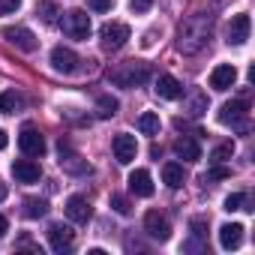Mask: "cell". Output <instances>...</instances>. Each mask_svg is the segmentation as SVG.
<instances>
[{
    "instance_id": "1",
    "label": "cell",
    "mask_w": 255,
    "mask_h": 255,
    "mask_svg": "<svg viewBox=\"0 0 255 255\" xmlns=\"http://www.w3.org/2000/svg\"><path fill=\"white\" fill-rule=\"evenodd\" d=\"M210 33H213V15L207 12H195L189 15L186 21H180L177 27V51L180 54H198L207 42H210Z\"/></svg>"
},
{
    "instance_id": "2",
    "label": "cell",
    "mask_w": 255,
    "mask_h": 255,
    "mask_svg": "<svg viewBox=\"0 0 255 255\" xmlns=\"http://www.w3.org/2000/svg\"><path fill=\"white\" fill-rule=\"evenodd\" d=\"M108 78L117 84V87H135V84H144L150 78V66L141 63V60H126L114 69H108Z\"/></svg>"
},
{
    "instance_id": "3",
    "label": "cell",
    "mask_w": 255,
    "mask_h": 255,
    "mask_svg": "<svg viewBox=\"0 0 255 255\" xmlns=\"http://www.w3.org/2000/svg\"><path fill=\"white\" fill-rule=\"evenodd\" d=\"M246 114H249V105L243 99H231L219 108V123L222 126H237V129H243L246 126Z\"/></svg>"
},
{
    "instance_id": "4",
    "label": "cell",
    "mask_w": 255,
    "mask_h": 255,
    "mask_svg": "<svg viewBox=\"0 0 255 255\" xmlns=\"http://www.w3.org/2000/svg\"><path fill=\"white\" fill-rule=\"evenodd\" d=\"M99 36H102V45H105L108 51H117V48L126 45V39H129V27H126L123 21H108V24L99 30Z\"/></svg>"
},
{
    "instance_id": "5",
    "label": "cell",
    "mask_w": 255,
    "mask_h": 255,
    "mask_svg": "<svg viewBox=\"0 0 255 255\" xmlns=\"http://www.w3.org/2000/svg\"><path fill=\"white\" fill-rule=\"evenodd\" d=\"M63 30H66L72 39H87V36H90V15H87L84 9H72V12H66V18H63Z\"/></svg>"
},
{
    "instance_id": "6",
    "label": "cell",
    "mask_w": 255,
    "mask_h": 255,
    "mask_svg": "<svg viewBox=\"0 0 255 255\" xmlns=\"http://www.w3.org/2000/svg\"><path fill=\"white\" fill-rule=\"evenodd\" d=\"M111 150H114V159H117L120 165H129V162L135 159V153H138L135 135H129V132H120V135H114V141H111Z\"/></svg>"
},
{
    "instance_id": "7",
    "label": "cell",
    "mask_w": 255,
    "mask_h": 255,
    "mask_svg": "<svg viewBox=\"0 0 255 255\" xmlns=\"http://www.w3.org/2000/svg\"><path fill=\"white\" fill-rule=\"evenodd\" d=\"M18 147L24 156H42L45 153V138L39 129H33V126H24L21 135H18Z\"/></svg>"
},
{
    "instance_id": "8",
    "label": "cell",
    "mask_w": 255,
    "mask_h": 255,
    "mask_svg": "<svg viewBox=\"0 0 255 255\" xmlns=\"http://www.w3.org/2000/svg\"><path fill=\"white\" fill-rule=\"evenodd\" d=\"M144 231L153 237V240H168L171 237V225H168V219L159 213V210H147L144 213Z\"/></svg>"
},
{
    "instance_id": "9",
    "label": "cell",
    "mask_w": 255,
    "mask_h": 255,
    "mask_svg": "<svg viewBox=\"0 0 255 255\" xmlns=\"http://www.w3.org/2000/svg\"><path fill=\"white\" fill-rule=\"evenodd\" d=\"M66 216L72 222H78V225H87L90 216H93V207H90V201L84 195H69L66 198Z\"/></svg>"
},
{
    "instance_id": "10",
    "label": "cell",
    "mask_w": 255,
    "mask_h": 255,
    "mask_svg": "<svg viewBox=\"0 0 255 255\" xmlns=\"http://www.w3.org/2000/svg\"><path fill=\"white\" fill-rule=\"evenodd\" d=\"M72 240H75V231H72L69 225L54 222V225L48 228V243H51L54 252H66V249H72Z\"/></svg>"
},
{
    "instance_id": "11",
    "label": "cell",
    "mask_w": 255,
    "mask_h": 255,
    "mask_svg": "<svg viewBox=\"0 0 255 255\" xmlns=\"http://www.w3.org/2000/svg\"><path fill=\"white\" fill-rule=\"evenodd\" d=\"M3 39H6L9 45L21 48V51H36V36H33V30H27V27H6V30H3Z\"/></svg>"
},
{
    "instance_id": "12",
    "label": "cell",
    "mask_w": 255,
    "mask_h": 255,
    "mask_svg": "<svg viewBox=\"0 0 255 255\" xmlns=\"http://www.w3.org/2000/svg\"><path fill=\"white\" fill-rule=\"evenodd\" d=\"M60 168L69 171V174H90V171H93V168L87 165V159L69 153V144H66L63 138H60Z\"/></svg>"
},
{
    "instance_id": "13",
    "label": "cell",
    "mask_w": 255,
    "mask_h": 255,
    "mask_svg": "<svg viewBox=\"0 0 255 255\" xmlns=\"http://www.w3.org/2000/svg\"><path fill=\"white\" fill-rule=\"evenodd\" d=\"M129 192L138 195V198H150L153 195V177H150L147 168H135L129 174Z\"/></svg>"
},
{
    "instance_id": "14",
    "label": "cell",
    "mask_w": 255,
    "mask_h": 255,
    "mask_svg": "<svg viewBox=\"0 0 255 255\" xmlns=\"http://www.w3.org/2000/svg\"><path fill=\"white\" fill-rule=\"evenodd\" d=\"M249 30H252L249 15H246V12H243V15H234L231 24H228V45H243V42L249 39Z\"/></svg>"
},
{
    "instance_id": "15",
    "label": "cell",
    "mask_w": 255,
    "mask_h": 255,
    "mask_svg": "<svg viewBox=\"0 0 255 255\" xmlns=\"http://www.w3.org/2000/svg\"><path fill=\"white\" fill-rule=\"evenodd\" d=\"M51 66H54L57 72L69 75V72H75V69H78V54H75V51H69V48H63V45H57V48L51 51Z\"/></svg>"
},
{
    "instance_id": "16",
    "label": "cell",
    "mask_w": 255,
    "mask_h": 255,
    "mask_svg": "<svg viewBox=\"0 0 255 255\" xmlns=\"http://www.w3.org/2000/svg\"><path fill=\"white\" fill-rule=\"evenodd\" d=\"M234 81H237V69L231 66V63H219L213 72H210V87L213 90H228V87H234Z\"/></svg>"
},
{
    "instance_id": "17",
    "label": "cell",
    "mask_w": 255,
    "mask_h": 255,
    "mask_svg": "<svg viewBox=\"0 0 255 255\" xmlns=\"http://www.w3.org/2000/svg\"><path fill=\"white\" fill-rule=\"evenodd\" d=\"M12 174L18 183H36L42 177V168L33 162V159H15L12 162Z\"/></svg>"
},
{
    "instance_id": "18",
    "label": "cell",
    "mask_w": 255,
    "mask_h": 255,
    "mask_svg": "<svg viewBox=\"0 0 255 255\" xmlns=\"http://www.w3.org/2000/svg\"><path fill=\"white\" fill-rule=\"evenodd\" d=\"M243 225L240 222H225L222 228H219V246L222 249H237L240 243H243Z\"/></svg>"
},
{
    "instance_id": "19",
    "label": "cell",
    "mask_w": 255,
    "mask_h": 255,
    "mask_svg": "<svg viewBox=\"0 0 255 255\" xmlns=\"http://www.w3.org/2000/svg\"><path fill=\"white\" fill-rule=\"evenodd\" d=\"M174 153H177L180 159H186V162H198V159H201V147H198V141H195L192 135L177 138V141H174Z\"/></svg>"
},
{
    "instance_id": "20",
    "label": "cell",
    "mask_w": 255,
    "mask_h": 255,
    "mask_svg": "<svg viewBox=\"0 0 255 255\" xmlns=\"http://www.w3.org/2000/svg\"><path fill=\"white\" fill-rule=\"evenodd\" d=\"M156 93L162 99H177V96H183V84L174 75H159L156 78Z\"/></svg>"
},
{
    "instance_id": "21",
    "label": "cell",
    "mask_w": 255,
    "mask_h": 255,
    "mask_svg": "<svg viewBox=\"0 0 255 255\" xmlns=\"http://www.w3.org/2000/svg\"><path fill=\"white\" fill-rule=\"evenodd\" d=\"M162 180H165V186L180 189V186H183V180H186L183 165H180V162H165V165H162Z\"/></svg>"
},
{
    "instance_id": "22",
    "label": "cell",
    "mask_w": 255,
    "mask_h": 255,
    "mask_svg": "<svg viewBox=\"0 0 255 255\" xmlns=\"http://www.w3.org/2000/svg\"><path fill=\"white\" fill-rule=\"evenodd\" d=\"M21 105H24V96L21 93H15V90L0 93V114H15Z\"/></svg>"
},
{
    "instance_id": "23",
    "label": "cell",
    "mask_w": 255,
    "mask_h": 255,
    "mask_svg": "<svg viewBox=\"0 0 255 255\" xmlns=\"http://www.w3.org/2000/svg\"><path fill=\"white\" fill-rule=\"evenodd\" d=\"M48 213V201L45 198H24V216L27 219H42Z\"/></svg>"
},
{
    "instance_id": "24",
    "label": "cell",
    "mask_w": 255,
    "mask_h": 255,
    "mask_svg": "<svg viewBox=\"0 0 255 255\" xmlns=\"http://www.w3.org/2000/svg\"><path fill=\"white\" fill-rule=\"evenodd\" d=\"M159 114H153V111H144L141 117H138V129L144 132V135H159Z\"/></svg>"
},
{
    "instance_id": "25",
    "label": "cell",
    "mask_w": 255,
    "mask_h": 255,
    "mask_svg": "<svg viewBox=\"0 0 255 255\" xmlns=\"http://www.w3.org/2000/svg\"><path fill=\"white\" fill-rule=\"evenodd\" d=\"M186 111H189L192 117H201V114L207 111V96H204L201 90H192V93H189V105H186Z\"/></svg>"
},
{
    "instance_id": "26",
    "label": "cell",
    "mask_w": 255,
    "mask_h": 255,
    "mask_svg": "<svg viewBox=\"0 0 255 255\" xmlns=\"http://www.w3.org/2000/svg\"><path fill=\"white\" fill-rule=\"evenodd\" d=\"M36 15H39L45 24H57V15H60V9H57L54 3H48V0H39V3H36Z\"/></svg>"
},
{
    "instance_id": "27",
    "label": "cell",
    "mask_w": 255,
    "mask_h": 255,
    "mask_svg": "<svg viewBox=\"0 0 255 255\" xmlns=\"http://www.w3.org/2000/svg\"><path fill=\"white\" fill-rule=\"evenodd\" d=\"M96 111H99V117H114L117 114V99L114 96H99L96 99Z\"/></svg>"
},
{
    "instance_id": "28",
    "label": "cell",
    "mask_w": 255,
    "mask_h": 255,
    "mask_svg": "<svg viewBox=\"0 0 255 255\" xmlns=\"http://www.w3.org/2000/svg\"><path fill=\"white\" fill-rule=\"evenodd\" d=\"M243 204H246V195H243V192H231V195L225 198V204H222V210H228V213H234V210H243Z\"/></svg>"
},
{
    "instance_id": "29",
    "label": "cell",
    "mask_w": 255,
    "mask_h": 255,
    "mask_svg": "<svg viewBox=\"0 0 255 255\" xmlns=\"http://www.w3.org/2000/svg\"><path fill=\"white\" fill-rule=\"evenodd\" d=\"M231 156H234V144H231V141L219 144V147L210 153V159H213V162H225V159H231Z\"/></svg>"
},
{
    "instance_id": "30",
    "label": "cell",
    "mask_w": 255,
    "mask_h": 255,
    "mask_svg": "<svg viewBox=\"0 0 255 255\" xmlns=\"http://www.w3.org/2000/svg\"><path fill=\"white\" fill-rule=\"evenodd\" d=\"M111 207H114L120 216H129V201H126L123 195H111Z\"/></svg>"
},
{
    "instance_id": "31",
    "label": "cell",
    "mask_w": 255,
    "mask_h": 255,
    "mask_svg": "<svg viewBox=\"0 0 255 255\" xmlns=\"http://www.w3.org/2000/svg\"><path fill=\"white\" fill-rule=\"evenodd\" d=\"M189 228H192V237H198V240L207 237V222H204V219H192Z\"/></svg>"
},
{
    "instance_id": "32",
    "label": "cell",
    "mask_w": 255,
    "mask_h": 255,
    "mask_svg": "<svg viewBox=\"0 0 255 255\" xmlns=\"http://www.w3.org/2000/svg\"><path fill=\"white\" fill-rule=\"evenodd\" d=\"M18 6H21V0H0V15H12L18 12Z\"/></svg>"
},
{
    "instance_id": "33",
    "label": "cell",
    "mask_w": 255,
    "mask_h": 255,
    "mask_svg": "<svg viewBox=\"0 0 255 255\" xmlns=\"http://www.w3.org/2000/svg\"><path fill=\"white\" fill-rule=\"evenodd\" d=\"M90 3V9H96V12H108L111 6H114V0H87Z\"/></svg>"
},
{
    "instance_id": "34",
    "label": "cell",
    "mask_w": 255,
    "mask_h": 255,
    "mask_svg": "<svg viewBox=\"0 0 255 255\" xmlns=\"http://www.w3.org/2000/svg\"><path fill=\"white\" fill-rule=\"evenodd\" d=\"M228 174H231L228 168H213V171L204 174V180H222V177H228Z\"/></svg>"
},
{
    "instance_id": "35",
    "label": "cell",
    "mask_w": 255,
    "mask_h": 255,
    "mask_svg": "<svg viewBox=\"0 0 255 255\" xmlns=\"http://www.w3.org/2000/svg\"><path fill=\"white\" fill-rule=\"evenodd\" d=\"M129 3H132L135 12H147V9L153 6V0H129Z\"/></svg>"
},
{
    "instance_id": "36",
    "label": "cell",
    "mask_w": 255,
    "mask_h": 255,
    "mask_svg": "<svg viewBox=\"0 0 255 255\" xmlns=\"http://www.w3.org/2000/svg\"><path fill=\"white\" fill-rule=\"evenodd\" d=\"M6 228H9V222H6V216H3V213H0V237L6 234Z\"/></svg>"
},
{
    "instance_id": "37",
    "label": "cell",
    "mask_w": 255,
    "mask_h": 255,
    "mask_svg": "<svg viewBox=\"0 0 255 255\" xmlns=\"http://www.w3.org/2000/svg\"><path fill=\"white\" fill-rule=\"evenodd\" d=\"M6 144H9V138H6V132L0 129V150H6Z\"/></svg>"
},
{
    "instance_id": "38",
    "label": "cell",
    "mask_w": 255,
    "mask_h": 255,
    "mask_svg": "<svg viewBox=\"0 0 255 255\" xmlns=\"http://www.w3.org/2000/svg\"><path fill=\"white\" fill-rule=\"evenodd\" d=\"M3 198H6V183L0 180V201H3Z\"/></svg>"
}]
</instances>
